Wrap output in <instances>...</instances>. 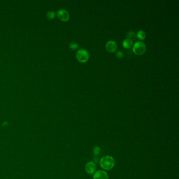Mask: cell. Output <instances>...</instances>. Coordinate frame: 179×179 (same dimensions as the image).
<instances>
[{
    "label": "cell",
    "mask_w": 179,
    "mask_h": 179,
    "mask_svg": "<svg viewBox=\"0 0 179 179\" xmlns=\"http://www.w3.org/2000/svg\"><path fill=\"white\" fill-rule=\"evenodd\" d=\"M122 46L126 49H130L133 46V42L129 39H125L122 43Z\"/></svg>",
    "instance_id": "8"
},
{
    "label": "cell",
    "mask_w": 179,
    "mask_h": 179,
    "mask_svg": "<svg viewBox=\"0 0 179 179\" xmlns=\"http://www.w3.org/2000/svg\"><path fill=\"white\" fill-rule=\"evenodd\" d=\"M79 45L75 42H72L69 44V47L73 50H76L79 48Z\"/></svg>",
    "instance_id": "11"
},
{
    "label": "cell",
    "mask_w": 179,
    "mask_h": 179,
    "mask_svg": "<svg viewBox=\"0 0 179 179\" xmlns=\"http://www.w3.org/2000/svg\"><path fill=\"white\" fill-rule=\"evenodd\" d=\"M136 35H137V37L138 39L141 41L145 39V37H146L145 32L142 30H140L138 32L137 34Z\"/></svg>",
    "instance_id": "10"
},
{
    "label": "cell",
    "mask_w": 179,
    "mask_h": 179,
    "mask_svg": "<svg viewBox=\"0 0 179 179\" xmlns=\"http://www.w3.org/2000/svg\"><path fill=\"white\" fill-rule=\"evenodd\" d=\"M146 46L144 43L142 42H137L135 43L133 46V52L137 55H142L146 52Z\"/></svg>",
    "instance_id": "2"
},
{
    "label": "cell",
    "mask_w": 179,
    "mask_h": 179,
    "mask_svg": "<svg viewBox=\"0 0 179 179\" xmlns=\"http://www.w3.org/2000/svg\"><path fill=\"white\" fill-rule=\"evenodd\" d=\"M100 165L105 170H110L115 166V160L112 156H104L100 160Z\"/></svg>",
    "instance_id": "1"
},
{
    "label": "cell",
    "mask_w": 179,
    "mask_h": 179,
    "mask_svg": "<svg viewBox=\"0 0 179 179\" xmlns=\"http://www.w3.org/2000/svg\"><path fill=\"white\" fill-rule=\"evenodd\" d=\"M106 48L108 52L114 53L117 49V45L114 41H109L106 44Z\"/></svg>",
    "instance_id": "7"
},
{
    "label": "cell",
    "mask_w": 179,
    "mask_h": 179,
    "mask_svg": "<svg viewBox=\"0 0 179 179\" xmlns=\"http://www.w3.org/2000/svg\"><path fill=\"white\" fill-rule=\"evenodd\" d=\"M76 56L79 62L83 63L87 62L89 58L88 52L85 49H79L77 51Z\"/></svg>",
    "instance_id": "3"
},
{
    "label": "cell",
    "mask_w": 179,
    "mask_h": 179,
    "mask_svg": "<svg viewBox=\"0 0 179 179\" xmlns=\"http://www.w3.org/2000/svg\"><path fill=\"white\" fill-rule=\"evenodd\" d=\"M93 152L95 156H98L100 153V148L98 146L95 147L93 148Z\"/></svg>",
    "instance_id": "13"
},
{
    "label": "cell",
    "mask_w": 179,
    "mask_h": 179,
    "mask_svg": "<svg viewBox=\"0 0 179 179\" xmlns=\"http://www.w3.org/2000/svg\"><path fill=\"white\" fill-rule=\"evenodd\" d=\"M57 17L60 18L61 21L63 22H67L69 20L70 16L67 11L64 9H60L57 12Z\"/></svg>",
    "instance_id": "4"
},
{
    "label": "cell",
    "mask_w": 179,
    "mask_h": 179,
    "mask_svg": "<svg viewBox=\"0 0 179 179\" xmlns=\"http://www.w3.org/2000/svg\"><path fill=\"white\" fill-rule=\"evenodd\" d=\"M116 56L118 58H122V57H124V53L122 51H118L116 53Z\"/></svg>",
    "instance_id": "14"
},
{
    "label": "cell",
    "mask_w": 179,
    "mask_h": 179,
    "mask_svg": "<svg viewBox=\"0 0 179 179\" xmlns=\"http://www.w3.org/2000/svg\"><path fill=\"white\" fill-rule=\"evenodd\" d=\"M55 15H56L54 11H49L47 14V17L49 18V19H51V20L54 18Z\"/></svg>",
    "instance_id": "12"
},
{
    "label": "cell",
    "mask_w": 179,
    "mask_h": 179,
    "mask_svg": "<svg viewBox=\"0 0 179 179\" xmlns=\"http://www.w3.org/2000/svg\"><path fill=\"white\" fill-rule=\"evenodd\" d=\"M96 165L93 162H88L85 166V171L88 174H94L96 172Z\"/></svg>",
    "instance_id": "6"
},
{
    "label": "cell",
    "mask_w": 179,
    "mask_h": 179,
    "mask_svg": "<svg viewBox=\"0 0 179 179\" xmlns=\"http://www.w3.org/2000/svg\"><path fill=\"white\" fill-rule=\"evenodd\" d=\"M93 179H109V177L106 172L98 170L93 174Z\"/></svg>",
    "instance_id": "5"
},
{
    "label": "cell",
    "mask_w": 179,
    "mask_h": 179,
    "mask_svg": "<svg viewBox=\"0 0 179 179\" xmlns=\"http://www.w3.org/2000/svg\"><path fill=\"white\" fill-rule=\"evenodd\" d=\"M127 39H130L132 42L135 41L137 39V35L135 33V32L129 31L128 32L127 34Z\"/></svg>",
    "instance_id": "9"
}]
</instances>
